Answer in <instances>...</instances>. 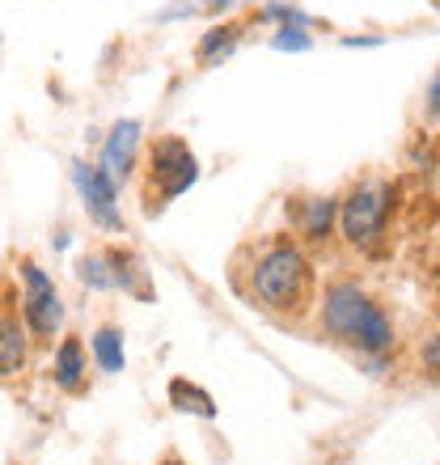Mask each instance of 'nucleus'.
I'll return each mask as SVG.
<instances>
[{"label": "nucleus", "instance_id": "nucleus-15", "mask_svg": "<svg viewBox=\"0 0 440 465\" xmlns=\"http://www.w3.org/2000/svg\"><path fill=\"white\" fill-rule=\"evenodd\" d=\"M76 275L89 283V288H115V275H110V258L106 254H85L76 262Z\"/></svg>", "mask_w": 440, "mask_h": 465}, {"label": "nucleus", "instance_id": "nucleus-11", "mask_svg": "<svg viewBox=\"0 0 440 465\" xmlns=\"http://www.w3.org/2000/svg\"><path fill=\"white\" fill-rule=\"evenodd\" d=\"M94 360H98L102 372H123V334L115 331V326H102L98 334H94Z\"/></svg>", "mask_w": 440, "mask_h": 465}, {"label": "nucleus", "instance_id": "nucleus-8", "mask_svg": "<svg viewBox=\"0 0 440 465\" xmlns=\"http://www.w3.org/2000/svg\"><path fill=\"white\" fill-rule=\"evenodd\" d=\"M25 318L17 313V301H9V292L0 288V381H13L25 368L30 355V339H25Z\"/></svg>", "mask_w": 440, "mask_h": 465}, {"label": "nucleus", "instance_id": "nucleus-12", "mask_svg": "<svg viewBox=\"0 0 440 465\" xmlns=\"http://www.w3.org/2000/svg\"><path fill=\"white\" fill-rule=\"evenodd\" d=\"M110 258V275H115V288H127L135 296H148V283L140 280L145 271L135 262V254H106Z\"/></svg>", "mask_w": 440, "mask_h": 465}, {"label": "nucleus", "instance_id": "nucleus-16", "mask_svg": "<svg viewBox=\"0 0 440 465\" xmlns=\"http://www.w3.org/2000/svg\"><path fill=\"white\" fill-rule=\"evenodd\" d=\"M271 47H280V51H305V47H309L305 25H284L280 35L271 38Z\"/></svg>", "mask_w": 440, "mask_h": 465}, {"label": "nucleus", "instance_id": "nucleus-14", "mask_svg": "<svg viewBox=\"0 0 440 465\" xmlns=\"http://www.w3.org/2000/svg\"><path fill=\"white\" fill-rule=\"evenodd\" d=\"M237 35H242V25H212L208 35L199 38V51H195V55H199L204 64L220 60V55H229V51H233Z\"/></svg>", "mask_w": 440, "mask_h": 465}, {"label": "nucleus", "instance_id": "nucleus-3", "mask_svg": "<svg viewBox=\"0 0 440 465\" xmlns=\"http://www.w3.org/2000/svg\"><path fill=\"white\" fill-rule=\"evenodd\" d=\"M199 178V161L178 135H161L148 153V183H145V212H161L170 199L191 191Z\"/></svg>", "mask_w": 440, "mask_h": 465}, {"label": "nucleus", "instance_id": "nucleus-13", "mask_svg": "<svg viewBox=\"0 0 440 465\" xmlns=\"http://www.w3.org/2000/svg\"><path fill=\"white\" fill-rule=\"evenodd\" d=\"M335 221V203L330 199H309L305 208H301V232H305L309 242H322Z\"/></svg>", "mask_w": 440, "mask_h": 465}, {"label": "nucleus", "instance_id": "nucleus-17", "mask_svg": "<svg viewBox=\"0 0 440 465\" xmlns=\"http://www.w3.org/2000/svg\"><path fill=\"white\" fill-rule=\"evenodd\" d=\"M263 17H275V22H284V25H309V17L301 9H293V5H267Z\"/></svg>", "mask_w": 440, "mask_h": 465}, {"label": "nucleus", "instance_id": "nucleus-4", "mask_svg": "<svg viewBox=\"0 0 440 465\" xmlns=\"http://www.w3.org/2000/svg\"><path fill=\"white\" fill-rule=\"evenodd\" d=\"M390 199H394V191L385 183H360L352 195L343 199L339 224H343V237L355 250H373L381 242L385 216H390Z\"/></svg>", "mask_w": 440, "mask_h": 465}, {"label": "nucleus", "instance_id": "nucleus-18", "mask_svg": "<svg viewBox=\"0 0 440 465\" xmlns=\"http://www.w3.org/2000/svg\"><path fill=\"white\" fill-rule=\"evenodd\" d=\"M424 368H428L432 377H440V334L432 339L428 347H424Z\"/></svg>", "mask_w": 440, "mask_h": 465}, {"label": "nucleus", "instance_id": "nucleus-9", "mask_svg": "<svg viewBox=\"0 0 440 465\" xmlns=\"http://www.w3.org/2000/svg\"><path fill=\"white\" fill-rule=\"evenodd\" d=\"M51 372H55V385H60V390H68V393H76L81 385H85V347H81V339H76V334L60 339Z\"/></svg>", "mask_w": 440, "mask_h": 465}, {"label": "nucleus", "instance_id": "nucleus-20", "mask_svg": "<svg viewBox=\"0 0 440 465\" xmlns=\"http://www.w3.org/2000/svg\"><path fill=\"white\" fill-rule=\"evenodd\" d=\"M229 5H237V0H204V9H229Z\"/></svg>", "mask_w": 440, "mask_h": 465}, {"label": "nucleus", "instance_id": "nucleus-10", "mask_svg": "<svg viewBox=\"0 0 440 465\" xmlns=\"http://www.w3.org/2000/svg\"><path fill=\"white\" fill-rule=\"evenodd\" d=\"M170 402L183 411V415H199V419H216V402H212L208 390H199L191 381H170Z\"/></svg>", "mask_w": 440, "mask_h": 465}, {"label": "nucleus", "instance_id": "nucleus-19", "mask_svg": "<svg viewBox=\"0 0 440 465\" xmlns=\"http://www.w3.org/2000/svg\"><path fill=\"white\" fill-rule=\"evenodd\" d=\"M428 114L440 119V73L432 76V85H428Z\"/></svg>", "mask_w": 440, "mask_h": 465}, {"label": "nucleus", "instance_id": "nucleus-6", "mask_svg": "<svg viewBox=\"0 0 440 465\" xmlns=\"http://www.w3.org/2000/svg\"><path fill=\"white\" fill-rule=\"evenodd\" d=\"M73 186L76 195L85 199V212L94 216V224L110 232H123V216H119V186L110 183L98 165H85V161H73Z\"/></svg>", "mask_w": 440, "mask_h": 465}, {"label": "nucleus", "instance_id": "nucleus-1", "mask_svg": "<svg viewBox=\"0 0 440 465\" xmlns=\"http://www.w3.org/2000/svg\"><path fill=\"white\" fill-rule=\"evenodd\" d=\"M250 296L267 313H305L314 301V267L293 242H275L255 258Z\"/></svg>", "mask_w": 440, "mask_h": 465}, {"label": "nucleus", "instance_id": "nucleus-7", "mask_svg": "<svg viewBox=\"0 0 440 465\" xmlns=\"http://www.w3.org/2000/svg\"><path fill=\"white\" fill-rule=\"evenodd\" d=\"M140 135H145V127H140L135 119H119L115 127H110L106 144H102V165L98 170L106 173L115 186H123L127 178H132L135 157H140Z\"/></svg>", "mask_w": 440, "mask_h": 465}, {"label": "nucleus", "instance_id": "nucleus-5", "mask_svg": "<svg viewBox=\"0 0 440 465\" xmlns=\"http://www.w3.org/2000/svg\"><path fill=\"white\" fill-rule=\"evenodd\" d=\"M22 318H25V331L35 334L38 343H51L55 334L64 331V305H60V292H55V283L51 275L38 262L22 258Z\"/></svg>", "mask_w": 440, "mask_h": 465}, {"label": "nucleus", "instance_id": "nucleus-21", "mask_svg": "<svg viewBox=\"0 0 440 465\" xmlns=\"http://www.w3.org/2000/svg\"><path fill=\"white\" fill-rule=\"evenodd\" d=\"M161 465H183V461H178V457H165V461H161Z\"/></svg>", "mask_w": 440, "mask_h": 465}, {"label": "nucleus", "instance_id": "nucleus-2", "mask_svg": "<svg viewBox=\"0 0 440 465\" xmlns=\"http://www.w3.org/2000/svg\"><path fill=\"white\" fill-rule=\"evenodd\" d=\"M322 326H326L335 339L352 343L355 351H365V355H381L394 347L390 318H385L377 301H373L365 288H355L352 280H339L326 288V296H322Z\"/></svg>", "mask_w": 440, "mask_h": 465}]
</instances>
